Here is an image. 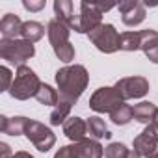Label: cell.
I'll return each instance as SVG.
<instances>
[{
  "label": "cell",
  "instance_id": "6da1fadb",
  "mask_svg": "<svg viewBox=\"0 0 158 158\" xmlns=\"http://www.w3.org/2000/svg\"><path fill=\"white\" fill-rule=\"evenodd\" d=\"M89 84V73L84 65L74 63L65 65L56 71V86L60 93V101L76 104Z\"/></svg>",
  "mask_w": 158,
  "mask_h": 158
},
{
  "label": "cell",
  "instance_id": "7a4b0ae2",
  "mask_svg": "<svg viewBox=\"0 0 158 158\" xmlns=\"http://www.w3.org/2000/svg\"><path fill=\"white\" fill-rule=\"evenodd\" d=\"M112 8H117V4H97V2H80L78 13H74V19L71 23V30L76 34H91L95 28L102 24L104 11H110Z\"/></svg>",
  "mask_w": 158,
  "mask_h": 158
},
{
  "label": "cell",
  "instance_id": "3957f363",
  "mask_svg": "<svg viewBox=\"0 0 158 158\" xmlns=\"http://www.w3.org/2000/svg\"><path fill=\"white\" fill-rule=\"evenodd\" d=\"M41 80L35 74L34 69H30L28 65H21L15 71V80L11 84L10 95L17 101H28L32 97H35L41 89Z\"/></svg>",
  "mask_w": 158,
  "mask_h": 158
},
{
  "label": "cell",
  "instance_id": "277c9868",
  "mask_svg": "<svg viewBox=\"0 0 158 158\" xmlns=\"http://www.w3.org/2000/svg\"><path fill=\"white\" fill-rule=\"evenodd\" d=\"M35 47L24 39H0V58L11 65H24L26 60L34 58Z\"/></svg>",
  "mask_w": 158,
  "mask_h": 158
},
{
  "label": "cell",
  "instance_id": "5b68a950",
  "mask_svg": "<svg viewBox=\"0 0 158 158\" xmlns=\"http://www.w3.org/2000/svg\"><path fill=\"white\" fill-rule=\"evenodd\" d=\"M88 37L95 45V48L104 52V54H114L121 47V34L115 30L114 24H104L102 23L99 28H95L91 34H88Z\"/></svg>",
  "mask_w": 158,
  "mask_h": 158
},
{
  "label": "cell",
  "instance_id": "8992f818",
  "mask_svg": "<svg viewBox=\"0 0 158 158\" xmlns=\"http://www.w3.org/2000/svg\"><path fill=\"white\" fill-rule=\"evenodd\" d=\"M125 101L114 86H102L89 97V108L97 114H112Z\"/></svg>",
  "mask_w": 158,
  "mask_h": 158
},
{
  "label": "cell",
  "instance_id": "52a82bcc",
  "mask_svg": "<svg viewBox=\"0 0 158 158\" xmlns=\"http://www.w3.org/2000/svg\"><path fill=\"white\" fill-rule=\"evenodd\" d=\"M24 136L28 138V141L39 151V152H48L54 145H56V134L43 123L30 119L26 125V132Z\"/></svg>",
  "mask_w": 158,
  "mask_h": 158
},
{
  "label": "cell",
  "instance_id": "ba28073f",
  "mask_svg": "<svg viewBox=\"0 0 158 158\" xmlns=\"http://www.w3.org/2000/svg\"><path fill=\"white\" fill-rule=\"evenodd\" d=\"M114 88L119 91L123 101L141 99L149 93V80L145 76H125V78H119Z\"/></svg>",
  "mask_w": 158,
  "mask_h": 158
},
{
  "label": "cell",
  "instance_id": "9c48e42d",
  "mask_svg": "<svg viewBox=\"0 0 158 158\" xmlns=\"http://www.w3.org/2000/svg\"><path fill=\"white\" fill-rule=\"evenodd\" d=\"M156 149H158V127L154 123H151V125H147L143 128L141 134H138L134 138V141H132V152L136 156H139V158L141 156L147 158Z\"/></svg>",
  "mask_w": 158,
  "mask_h": 158
},
{
  "label": "cell",
  "instance_id": "30bf717a",
  "mask_svg": "<svg viewBox=\"0 0 158 158\" xmlns=\"http://www.w3.org/2000/svg\"><path fill=\"white\" fill-rule=\"evenodd\" d=\"M117 10L121 13V21L125 26L134 28L138 24H141L145 21V4L139 2V0H123V2L117 4Z\"/></svg>",
  "mask_w": 158,
  "mask_h": 158
},
{
  "label": "cell",
  "instance_id": "8fae6325",
  "mask_svg": "<svg viewBox=\"0 0 158 158\" xmlns=\"http://www.w3.org/2000/svg\"><path fill=\"white\" fill-rule=\"evenodd\" d=\"M47 35H48V41L52 45V50L61 47V45H67L71 43L69 41V35H71V28L67 24H63L61 21H58L56 17L48 21L47 24Z\"/></svg>",
  "mask_w": 158,
  "mask_h": 158
},
{
  "label": "cell",
  "instance_id": "7c38bea8",
  "mask_svg": "<svg viewBox=\"0 0 158 158\" xmlns=\"http://www.w3.org/2000/svg\"><path fill=\"white\" fill-rule=\"evenodd\" d=\"M63 134L73 141V143H80L82 139L88 138V121H84L82 117H69L63 125Z\"/></svg>",
  "mask_w": 158,
  "mask_h": 158
},
{
  "label": "cell",
  "instance_id": "4fadbf2b",
  "mask_svg": "<svg viewBox=\"0 0 158 158\" xmlns=\"http://www.w3.org/2000/svg\"><path fill=\"white\" fill-rule=\"evenodd\" d=\"M23 32V21L15 13H6L0 21V34L2 39H21Z\"/></svg>",
  "mask_w": 158,
  "mask_h": 158
},
{
  "label": "cell",
  "instance_id": "5bb4252c",
  "mask_svg": "<svg viewBox=\"0 0 158 158\" xmlns=\"http://www.w3.org/2000/svg\"><path fill=\"white\" fill-rule=\"evenodd\" d=\"M28 117L23 115H15V117H0V130L8 136H23L26 132V125H28Z\"/></svg>",
  "mask_w": 158,
  "mask_h": 158
},
{
  "label": "cell",
  "instance_id": "9a60e30c",
  "mask_svg": "<svg viewBox=\"0 0 158 158\" xmlns=\"http://www.w3.org/2000/svg\"><path fill=\"white\" fill-rule=\"evenodd\" d=\"M78 158H102L104 156V147L99 143V139L86 138L80 143H74Z\"/></svg>",
  "mask_w": 158,
  "mask_h": 158
},
{
  "label": "cell",
  "instance_id": "2e32d148",
  "mask_svg": "<svg viewBox=\"0 0 158 158\" xmlns=\"http://www.w3.org/2000/svg\"><path fill=\"white\" fill-rule=\"evenodd\" d=\"M132 112H134V119H136L138 123H141V125L147 127V125H151V123L154 121V115H156L158 108H156V104L151 102V101H141V102L134 104Z\"/></svg>",
  "mask_w": 158,
  "mask_h": 158
},
{
  "label": "cell",
  "instance_id": "e0dca14e",
  "mask_svg": "<svg viewBox=\"0 0 158 158\" xmlns=\"http://www.w3.org/2000/svg\"><path fill=\"white\" fill-rule=\"evenodd\" d=\"M86 121H88V134H89V138H93V139H110L112 138V132L106 127L104 119H101L97 115H91Z\"/></svg>",
  "mask_w": 158,
  "mask_h": 158
},
{
  "label": "cell",
  "instance_id": "ac0fdd59",
  "mask_svg": "<svg viewBox=\"0 0 158 158\" xmlns=\"http://www.w3.org/2000/svg\"><path fill=\"white\" fill-rule=\"evenodd\" d=\"M54 15L58 21L71 26V23L74 19V4L71 0H56L54 2Z\"/></svg>",
  "mask_w": 158,
  "mask_h": 158
},
{
  "label": "cell",
  "instance_id": "d6986e66",
  "mask_svg": "<svg viewBox=\"0 0 158 158\" xmlns=\"http://www.w3.org/2000/svg\"><path fill=\"white\" fill-rule=\"evenodd\" d=\"M45 35V26L37 21H26L23 23V32H21V39L30 41V43H37L39 39H43Z\"/></svg>",
  "mask_w": 158,
  "mask_h": 158
},
{
  "label": "cell",
  "instance_id": "ffe728a7",
  "mask_svg": "<svg viewBox=\"0 0 158 158\" xmlns=\"http://www.w3.org/2000/svg\"><path fill=\"white\" fill-rule=\"evenodd\" d=\"M71 108H73V104L60 101V102L52 108V112H50V117H48V119H50V125H52V127H60V125H63V123L69 119Z\"/></svg>",
  "mask_w": 158,
  "mask_h": 158
},
{
  "label": "cell",
  "instance_id": "44dd1931",
  "mask_svg": "<svg viewBox=\"0 0 158 158\" xmlns=\"http://www.w3.org/2000/svg\"><path fill=\"white\" fill-rule=\"evenodd\" d=\"M110 119H112V123H114V125H117V127H125V125H128V123L134 119L132 106L123 102L121 106H117V108L110 114Z\"/></svg>",
  "mask_w": 158,
  "mask_h": 158
},
{
  "label": "cell",
  "instance_id": "7402d4cb",
  "mask_svg": "<svg viewBox=\"0 0 158 158\" xmlns=\"http://www.w3.org/2000/svg\"><path fill=\"white\" fill-rule=\"evenodd\" d=\"M35 99H37V102L43 104V106H56V104L60 102V93H58V89H54L52 86L41 84V89H39V93L35 95Z\"/></svg>",
  "mask_w": 158,
  "mask_h": 158
},
{
  "label": "cell",
  "instance_id": "603a6c76",
  "mask_svg": "<svg viewBox=\"0 0 158 158\" xmlns=\"http://www.w3.org/2000/svg\"><path fill=\"white\" fill-rule=\"evenodd\" d=\"M139 41H141L139 30H138V32H134V30L123 32V34H121V47H119V50L136 52V50H139Z\"/></svg>",
  "mask_w": 158,
  "mask_h": 158
},
{
  "label": "cell",
  "instance_id": "cb8c5ba5",
  "mask_svg": "<svg viewBox=\"0 0 158 158\" xmlns=\"http://www.w3.org/2000/svg\"><path fill=\"white\" fill-rule=\"evenodd\" d=\"M132 149H128L125 143L114 141L104 149V158H130Z\"/></svg>",
  "mask_w": 158,
  "mask_h": 158
},
{
  "label": "cell",
  "instance_id": "d4e9b609",
  "mask_svg": "<svg viewBox=\"0 0 158 158\" xmlns=\"http://www.w3.org/2000/svg\"><path fill=\"white\" fill-rule=\"evenodd\" d=\"M139 34H141L139 50L147 52L149 48H152L154 45H158V32H156V30H151V28H147V30H139Z\"/></svg>",
  "mask_w": 158,
  "mask_h": 158
},
{
  "label": "cell",
  "instance_id": "484cf974",
  "mask_svg": "<svg viewBox=\"0 0 158 158\" xmlns=\"http://www.w3.org/2000/svg\"><path fill=\"white\" fill-rule=\"evenodd\" d=\"M54 54H56V58H58L60 61H63V63H71V61L74 60V47H73L71 43L61 45V47L54 48Z\"/></svg>",
  "mask_w": 158,
  "mask_h": 158
},
{
  "label": "cell",
  "instance_id": "4316f807",
  "mask_svg": "<svg viewBox=\"0 0 158 158\" xmlns=\"http://www.w3.org/2000/svg\"><path fill=\"white\" fill-rule=\"evenodd\" d=\"M0 74H2V91H8V93H10L11 84H13V80H15V78L11 76V71H10L6 65H2V67H0Z\"/></svg>",
  "mask_w": 158,
  "mask_h": 158
},
{
  "label": "cell",
  "instance_id": "83f0119b",
  "mask_svg": "<svg viewBox=\"0 0 158 158\" xmlns=\"http://www.w3.org/2000/svg\"><path fill=\"white\" fill-rule=\"evenodd\" d=\"M54 158H78L74 143H73V145H63V147H60V149L56 151Z\"/></svg>",
  "mask_w": 158,
  "mask_h": 158
},
{
  "label": "cell",
  "instance_id": "f1b7e54d",
  "mask_svg": "<svg viewBox=\"0 0 158 158\" xmlns=\"http://www.w3.org/2000/svg\"><path fill=\"white\" fill-rule=\"evenodd\" d=\"M23 8L28 11H41L45 8V0H23Z\"/></svg>",
  "mask_w": 158,
  "mask_h": 158
},
{
  "label": "cell",
  "instance_id": "f546056e",
  "mask_svg": "<svg viewBox=\"0 0 158 158\" xmlns=\"http://www.w3.org/2000/svg\"><path fill=\"white\" fill-rule=\"evenodd\" d=\"M145 56H147V60H149L151 63H156V65H158V45H154L152 48H149V50L145 52Z\"/></svg>",
  "mask_w": 158,
  "mask_h": 158
},
{
  "label": "cell",
  "instance_id": "4dcf8cb0",
  "mask_svg": "<svg viewBox=\"0 0 158 158\" xmlns=\"http://www.w3.org/2000/svg\"><path fill=\"white\" fill-rule=\"evenodd\" d=\"M13 158H35V156L30 154V152H26V151H17V152L13 154Z\"/></svg>",
  "mask_w": 158,
  "mask_h": 158
},
{
  "label": "cell",
  "instance_id": "1f68e13d",
  "mask_svg": "<svg viewBox=\"0 0 158 158\" xmlns=\"http://www.w3.org/2000/svg\"><path fill=\"white\" fill-rule=\"evenodd\" d=\"M147 158H158V149H156V151H154V152H151V154H149V156H147Z\"/></svg>",
  "mask_w": 158,
  "mask_h": 158
},
{
  "label": "cell",
  "instance_id": "d6a6232c",
  "mask_svg": "<svg viewBox=\"0 0 158 158\" xmlns=\"http://www.w3.org/2000/svg\"><path fill=\"white\" fill-rule=\"evenodd\" d=\"M152 123H154V125L158 127V112H156V115H154V121H152Z\"/></svg>",
  "mask_w": 158,
  "mask_h": 158
},
{
  "label": "cell",
  "instance_id": "836d02e7",
  "mask_svg": "<svg viewBox=\"0 0 158 158\" xmlns=\"http://www.w3.org/2000/svg\"><path fill=\"white\" fill-rule=\"evenodd\" d=\"M130 158H139V156H136V154H134V152H132V154H130Z\"/></svg>",
  "mask_w": 158,
  "mask_h": 158
}]
</instances>
